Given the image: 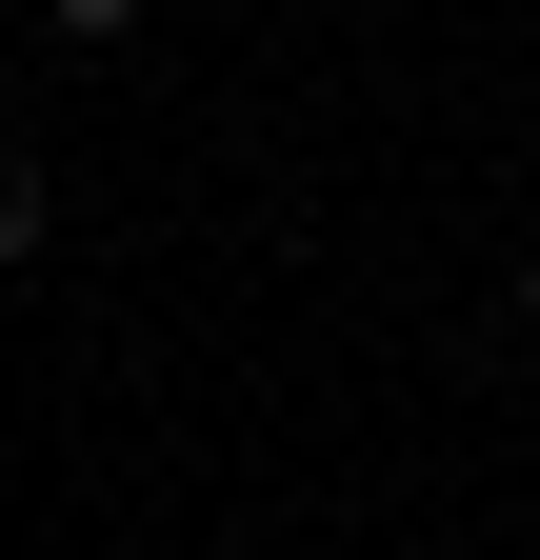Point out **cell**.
Listing matches in <instances>:
<instances>
[{
    "label": "cell",
    "instance_id": "obj_1",
    "mask_svg": "<svg viewBox=\"0 0 540 560\" xmlns=\"http://www.w3.org/2000/svg\"><path fill=\"white\" fill-rule=\"evenodd\" d=\"M40 21H60V40H120V21H141V0H40Z\"/></svg>",
    "mask_w": 540,
    "mask_h": 560
},
{
    "label": "cell",
    "instance_id": "obj_2",
    "mask_svg": "<svg viewBox=\"0 0 540 560\" xmlns=\"http://www.w3.org/2000/svg\"><path fill=\"white\" fill-rule=\"evenodd\" d=\"M520 320H540V260H520Z\"/></svg>",
    "mask_w": 540,
    "mask_h": 560
}]
</instances>
